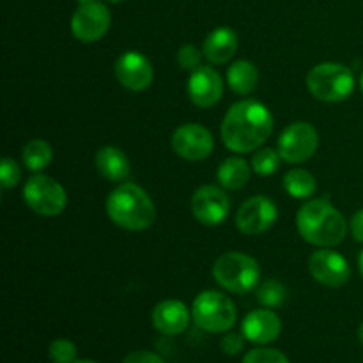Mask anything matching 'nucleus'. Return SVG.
Instances as JSON below:
<instances>
[{"label": "nucleus", "mask_w": 363, "mask_h": 363, "mask_svg": "<svg viewBox=\"0 0 363 363\" xmlns=\"http://www.w3.org/2000/svg\"><path fill=\"white\" fill-rule=\"evenodd\" d=\"M272 131V110L257 99H241L234 103L220 128L223 145L236 155L257 151L268 140Z\"/></svg>", "instance_id": "obj_1"}, {"label": "nucleus", "mask_w": 363, "mask_h": 363, "mask_svg": "<svg viewBox=\"0 0 363 363\" xmlns=\"http://www.w3.org/2000/svg\"><path fill=\"white\" fill-rule=\"evenodd\" d=\"M296 227L307 243L319 248H332L342 243L350 223L330 201L312 199L298 211Z\"/></svg>", "instance_id": "obj_2"}, {"label": "nucleus", "mask_w": 363, "mask_h": 363, "mask_svg": "<svg viewBox=\"0 0 363 363\" xmlns=\"http://www.w3.org/2000/svg\"><path fill=\"white\" fill-rule=\"evenodd\" d=\"M106 215L121 229L140 233L156 222V206L142 186L121 183L108 194Z\"/></svg>", "instance_id": "obj_3"}, {"label": "nucleus", "mask_w": 363, "mask_h": 363, "mask_svg": "<svg viewBox=\"0 0 363 363\" xmlns=\"http://www.w3.org/2000/svg\"><path fill=\"white\" fill-rule=\"evenodd\" d=\"M213 277L220 287L233 294H247L255 289L261 279L259 262L243 252H225L216 259Z\"/></svg>", "instance_id": "obj_4"}, {"label": "nucleus", "mask_w": 363, "mask_h": 363, "mask_svg": "<svg viewBox=\"0 0 363 363\" xmlns=\"http://www.w3.org/2000/svg\"><path fill=\"white\" fill-rule=\"evenodd\" d=\"M307 89L319 101H346L354 91V74L344 64L321 62L307 74Z\"/></svg>", "instance_id": "obj_5"}, {"label": "nucleus", "mask_w": 363, "mask_h": 363, "mask_svg": "<svg viewBox=\"0 0 363 363\" xmlns=\"http://www.w3.org/2000/svg\"><path fill=\"white\" fill-rule=\"evenodd\" d=\"M191 318L195 325L208 333H227L238 319L234 301L220 291H204L191 305Z\"/></svg>", "instance_id": "obj_6"}, {"label": "nucleus", "mask_w": 363, "mask_h": 363, "mask_svg": "<svg viewBox=\"0 0 363 363\" xmlns=\"http://www.w3.org/2000/svg\"><path fill=\"white\" fill-rule=\"evenodd\" d=\"M23 201L35 215L59 216L66 209L67 195L59 181L45 174H35L25 183Z\"/></svg>", "instance_id": "obj_7"}, {"label": "nucleus", "mask_w": 363, "mask_h": 363, "mask_svg": "<svg viewBox=\"0 0 363 363\" xmlns=\"http://www.w3.org/2000/svg\"><path fill=\"white\" fill-rule=\"evenodd\" d=\"M112 16L101 0L78 2L71 16V32L80 43H96L108 32Z\"/></svg>", "instance_id": "obj_8"}, {"label": "nucleus", "mask_w": 363, "mask_h": 363, "mask_svg": "<svg viewBox=\"0 0 363 363\" xmlns=\"http://www.w3.org/2000/svg\"><path fill=\"white\" fill-rule=\"evenodd\" d=\"M318 130L311 123L298 121V123L289 124L280 133L277 151L280 152L284 162L291 163V165H298V163L311 160L315 155V151H318Z\"/></svg>", "instance_id": "obj_9"}, {"label": "nucleus", "mask_w": 363, "mask_h": 363, "mask_svg": "<svg viewBox=\"0 0 363 363\" xmlns=\"http://www.w3.org/2000/svg\"><path fill=\"white\" fill-rule=\"evenodd\" d=\"M279 218V208L266 195L245 201L236 213V229L245 236H259L272 229Z\"/></svg>", "instance_id": "obj_10"}, {"label": "nucleus", "mask_w": 363, "mask_h": 363, "mask_svg": "<svg viewBox=\"0 0 363 363\" xmlns=\"http://www.w3.org/2000/svg\"><path fill=\"white\" fill-rule=\"evenodd\" d=\"M230 201L225 190L215 184H204L191 195V213L206 227H216L229 216Z\"/></svg>", "instance_id": "obj_11"}, {"label": "nucleus", "mask_w": 363, "mask_h": 363, "mask_svg": "<svg viewBox=\"0 0 363 363\" xmlns=\"http://www.w3.org/2000/svg\"><path fill=\"white\" fill-rule=\"evenodd\" d=\"M308 272L312 279L325 287H342L351 279L347 259L332 248H319L308 259Z\"/></svg>", "instance_id": "obj_12"}, {"label": "nucleus", "mask_w": 363, "mask_h": 363, "mask_svg": "<svg viewBox=\"0 0 363 363\" xmlns=\"http://www.w3.org/2000/svg\"><path fill=\"white\" fill-rule=\"evenodd\" d=\"M170 144H172L174 152L179 158L186 160V162L206 160L213 152V147H215L211 131L202 126V124L195 123H188L177 128L174 131Z\"/></svg>", "instance_id": "obj_13"}, {"label": "nucleus", "mask_w": 363, "mask_h": 363, "mask_svg": "<svg viewBox=\"0 0 363 363\" xmlns=\"http://www.w3.org/2000/svg\"><path fill=\"white\" fill-rule=\"evenodd\" d=\"M113 74H116L117 82L131 92L145 91L147 87H151L152 80H155V69H152L151 60L144 53L135 52V50L124 52L116 60Z\"/></svg>", "instance_id": "obj_14"}, {"label": "nucleus", "mask_w": 363, "mask_h": 363, "mask_svg": "<svg viewBox=\"0 0 363 363\" xmlns=\"http://www.w3.org/2000/svg\"><path fill=\"white\" fill-rule=\"evenodd\" d=\"M188 98L199 108H211L222 99L223 80L211 66H201L188 78Z\"/></svg>", "instance_id": "obj_15"}, {"label": "nucleus", "mask_w": 363, "mask_h": 363, "mask_svg": "<svg viewBox=\"0 0 363 363\" xmlns=\"http://www.w3.org/2000/svg\"><path fill=\"white\" fill-rule=\"evenodd\" d=\"M241 333L252 344H269L282 333V321L272 308H257L245 315Z\"/></svg>", "instance_id": "obj_16"}, {"label": "nucleus", "mask_w": 363, "mask_h": 363, "mask_svg": "<svg viewBox=\"0 0 363 363\" xmlns=\"http://www.w3.org/2000/svg\"><path fill=\"white\" fill-rule=\"evenodd\" d=\"M190 311L179 300H163L155 307L151 315L152 326L162 335H181L190 325Z\"/></svg>", "instance_id": "obj_17"}, {"label": "nucleus", "mask_w": 363, "mask_h": 363, "mask_svg": "<svg viewBox=\"0 0 363 363\" xmlns=\"http://www.w3.org/2000/svg\"><path fill=\"white\" fill-rule=\"evenodd\" d=\"M202 52L209 62L227 64L238 52V34L229 27L215 28L204 39Z\"/></svg>", "instance_id": "obj_18"}, {"label": "nucleus", "mask_w": 363, "mask_h": 363, "mask_svg": "<svg viewBox=\"0 0 363 363\" xmlns=\"http://www.w3.org/2000/svg\"><path fill=\"white\" fill-rule=\"evenodd\" d=\"M94 165L99 176L105 177L106 181H112V183L124 181L130 176L131 170L128 156L124 155V151H121L119 147H113V145H105L96 152Z\"/></svg>", "instance_id": "obj_19"}, {"label": "nucleus", "mask_w": 363, "mask_h": 363, "mask_svg": "<svg viewBox=\"0 0 363 363\" xmlns=\"http://www.w3.org/2000/svg\"><path fill=\"white\" fill-rule=\"evenodd\" d=\"M250 174L252 165H248L247 160H243L241 156H230L220 163L216 179L223 190L238 191L247 186V183L250 181Z\"/></svg>", "instance_id": "obj_20"}, {"label": "nucleus", "mask_w": 363, "mask_h": 363, "mask_svg": "<svg viewBox=\"0 0 363 363\" xmlns=\"http://www.w3.org/2000/svg\"><path fill=\"white\" fill-rule=\"evenodd\" d=\"M227 84L236 94L248 96L259 84V71L250 60H236L227 69Z\"/></svg>", "instance_id": "obj_21"}, {"label": "nucleus", "mask_w": 363, "mask_h": 363, "mask_svg": "<svg viewBox=\"0 0 363 363\" xmlns=\"http://www.w3.org/2000/svg\"><path fill=\"white\" fill-rule=\"evenodd\" d=\"M21 160H23V165L27 167V170L41 172L53 160L52 145L43 138H34V140L25 144L23 151H21Z\"/></svg>", "instance_id": "obj_22"}, {"label": "nucleus", "mask_w": 363, "mask_h": 363, "mask_svg": "<svg viewBox=\"0 0 363 363\" xmlns=\"http://www.w3.org/2000/svg\"><path fill=\"white\" fill-rule=\"evenodd\" d=\"M284 188L293 199L303 201V199H311L315 194L318 183H315V177L308 170L291 169L284 176Z\"/></svg>", "instance_id": "obj_23"}, {"label": "nucleus", "mask_w": 363, "mask_h": 363, "mask_svg": "<svg viewBox=\"0 0 363 363\" xmlns=\"http://www.w3.org/2000/svg\"><path fill=\"white\" fill-rule=\"evenodd\" d=\"M280 160H282V156H280L279 151H275V149L272 147H264L255 151V155L252 156L250 165L252 170H254L257 176L268 177L273 176V174L279 170Z\"/></svg>", "instance_id": "obj_24"}, {"label": "nucleus", "mask_w": 363, "mask_h": 363, "mask_svg": "<svg viewBox=\"0 0 363 363\" xmlns=\"http://www.w3.org/2000/svg\"><path fill=\"white\" fill-rule=\"evenodd\" d=\"M287 289L282 282L279 280H266L261 286L257 287V301L262 305V307L275 308L280 307V305L286 301Z\"/></svg>", "instance_id": "obj_25"}, {"label": "nucleus", "mask_w": 363, "mask_h": 363, "mask_svg": "<svg viewBox=\"0 0 363 363\" xmlns=\"http://www.w3.org/2000/svg\"><path fill=\"white\" fill-rule=\"evenodd\" d=\"M48 354L52 363H74L78 351L69 339H55L50 344Z\"/></svg>", "instance_id": "obj_26"}, {"label": "nucleus", "mask_w": 363, "mask_h": 363, "mask_svg": "<svg viewBox=\"0 0 363 363\" xmlns=\"http://www.w3.org/2000/svg\"><path fill=\"white\" fill-rule=\"evenodd\" d=\"M243 363H291L289 358L279 350L272 347H255L245 354Z\"/></svg>", "instance_id": "obj_27"}, {"label": "nucleus", "mask_w": 363, "mask_h": 363, "mask_svg": "<svg viewBox=\"0 0 363 363\" xmlns=\"http://www.w3.org/2000/svg\"><path fill=\"white\" fill-rule=\"evenodd\" d=\"M202 55H204V52H201L195 45H184L177 52V64H179L181 69L195 71L197 67H201Z\"/></svg>", "instance_id": "obj_28"}, {"label": "nucleus", "mask_w": 363, "mask_h": 363, "mask_svg": "<svg viewBox=\"0 0 363 363\" xmlns=\"http://www.w3.org/2000/svg\"><path fill=\"white\" fill-rule=\"evenodd\" d=\"M21 179V170L13 158H4L0 162V184L2 188L9 190L14 188Z\"/></svg>", "instance_id": "obj_29"}, {"label": "nucleus", "mask_w": 363, "mask_h": 363, "mask_svg": "<svg viewBox=\"0 0 363 363\" xmlns=\"http://www.w3.org/2000/svg\"><path fill=\"white\" fill-rule=\"evenodd\" d=\"M243 346H245L243 333L240 335V333L227 332L225 335L222 337V340H220V350H222L225 354H229V357H236V354H240L241 351H243Z\"/></svg>", "instance_id": "obj_30"}, {"label": "nucleus", "mask_w": 363, "mask_h": 363, "mask_svg": "<svg viewBox=\"0 0 363 363\" xmlns=\"http://www.w3.org/2000/svg\"><path fill=\"white\" fill-rule=\"evenodd\" d=\"M123 363H165L160 354L152 353V351H133V353L126 354Z\"/></svg>", "instance_id": "obj_31"}, {"label": "nucleus", "mask_w": 363, "mask_h": 363, "mask_svg": "<svg viewBox=\"0 0 363 363\" xmlns=\"http://www.w3.org/2000/svg\"><path fill=\"white\" fill-rule=\"evenodd\" d=\"M350 230L351 236L358 241V243H363V208L358 209L350 220Z\"/></svg>", "instance_id": "obj_32"}, {"label": "nucleus", "mask_w": 363, "mask_h": 363, "mask_svg": "<svg viewBox=\"0 0 363 363\" xmlns=\"http://www.w3.org/2000/svg\"><path fill=\"white\" fill-rule=\"evenodd\" d=\"M358 272H360V275L363 279V250H362V254L358 255Z\"/></svg>", "instance_id": "obj_33"}, {"label": "nucleus", "mask_w": 363, "mask_h": 363, "mask_svg": "<svg viewBox=\"0 0 363 363\" xmlns=\"http://www.w3.org/2000/svg\"><path fill=\"white\" fill-rule=\"evenodd\" d=\"M358 339H360V342L363 346V323L360 325V328H358Z\"/></svg>", "instance_id": "obj_34"}, {"label": "nucleus", "mask_w": 363, "mask_h": 363, "mask_svg": "<svg viewBox=\"0 0 363 363\" xmlns=\"http://www.w3.org/2000/svg\"><path fill=\"white\" fill-rule=\"evenodd\" d=\"M74 363H98V362H94V360H77Z\"/></svg>", "instance_id": "obj_35"}, {"label": "nucleus", "mask_w": 363, "mask_h": 363, "mask_svg": "<svg viewBox=\"0 0 363 363\" xmlns=\"http://www.w3.org/2000/svg\"><path fill=\"white\" fill-rule=\"evenodd\" d=\"M360 89H362V92H363V73H362V78H360Z\"/></svg>", "instance_id": "obj_36"}, {"label": "nucleus", "mask_w": 363, "mask_h": 363, "mask_svg": "<svg viewBox=\"0 0 363 363\" xmlns=\"http://www.w3.org/2000/svg\"><path fill=\"white\" fill-rule=\"evenodd\" d=\"M106 2H112V4H117V2H123V0H106Z\"/></svg>", "instance_id": "obj_37"}, {"label": "nucleus", "mask_w": 363, "mask_h": 363, "mask_svg": "<svg viewBox=\"0 0 363 363\" xmlns=\"http://www.w3.org/2000/svg\"><path fill=\"white\" fill-rule=\"evenodd\" d=\"M77 2H84V0H77Z\"/></svg>", "instance_id": "obj_38"}]
</instances>
